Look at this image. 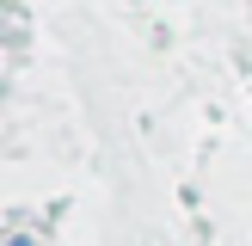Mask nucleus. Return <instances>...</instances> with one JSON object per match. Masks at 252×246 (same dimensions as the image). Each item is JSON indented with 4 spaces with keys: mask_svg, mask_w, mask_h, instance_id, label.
<instances>
[{
    "mask_svg": "<svg viewBox=\"0 0 252 246\" xmlns=\"http://www.w3.org/2000/svg\"><path fill=\"white\" fill-rule=\"evenodd\" d=\"M6 246H31V234H12V240H6Z\"/></svg>",
    "mask_w": 252,
    "mask_h": 246,
    "instance_id": "nucleus-1",
    "label": "nucleus"
}]
</instances>
